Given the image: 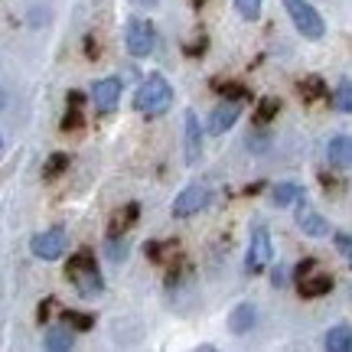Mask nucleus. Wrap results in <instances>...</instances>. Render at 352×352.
<instances>
[{
    "label": "nucleus",
    "instance_id": "obj_34",
    "mask_svg": "<svg viewBox=\"0 0 352 352\" xmlns=\"http://www.w3.org/2000/svg\"><path fill=\"white\" fill-rule=\"evenodd\" d=\"M131 3H134V7H153L157 0H131Z\"/></svg>",
    "mask_w": 352,
    "mask_h": 352
},
{
    "label": "nucleus",
    "instance_id": "obj_32",
    "mask_svg": "<svg viewBox=\"0 0 352 352\" xmlns=\"http://www.w3.org/2000/svg\"><path fill=\"white\" fill-rule=\"evenodd\" d=\"M69 108H82V91H69Z\"/></svg>",
    "mask_w": 352,
    "mask_h": 352
},
{
    "label": "nucleus",
    "instance_id": "obj_1",
    "mask_svg": "<svg viewBox=\"0 0 352 352\" xmlns=\"http://www.w3.org/2000/svg\"><path fill=\"white\" fill-rule=\"evenodd\" d=\"M170 104H173V85H170L160 72H151V76L140 82L138 95H134V108H138L140 114H147V118H157V114H164Z\"/></svg>",
    "mask_w": 352,
    "mask_h": 352
},
{
    "label": "nucleus",
    "instance_id": "obj_5",
    "mask_svg": "<svg viewBox=\"0 0 352 352\" xmlns=\"http://www.w3.org/2000/svg\"><path fill=\"white\" fill-rule=\"evenodd\" d=\"M271 258H274V248H271V232L264 226H254L252 228V241H248V258H245V267L252 271V274H258V271H264L267 264H271Z\"/></svg>",
    "mask_w": 352,
    "mask_h": 352
},
{
    "label": "nucleus",
    "instance_id": "obj_15",
    "mask_svg": "<svg viewBox=\"0 0 352 352\" xmlns=\"http://www.w3.org/2000/svg\"><path fill=\"white\" fill-rule=\"evenodd\" d=\"M323 346H327L329 352H352V329L346 327V323L329 327L327 336H323Z\"/></svg>",
    "mask_w": 352,
    "mask_h": 352
},
{
    "label": "nucleus",
    "instance_id": "obj_17",
    "mask_svg": "<svg viewBox=\"0 0 352 352\" xmlns=\"http://www.w3.org/2000/svg\"><path fill=\"white\" fill-rule=\"evenodd\" d=\"M72 346H76V340H72V329L52 327L50 333H46V349H52V352H65V349H72Z\"/></svg>",
    "mask_w": 352,
    "mask_h": 352
},
{
    "label": "nucleus",
    "instance_id": "obj_12",
    "mask_svg": "<svg viewBox=\"0 0 352 352\" xmlns=\"http://www.w3.org/2000/svg\"><path fill=\"white\" fill-rule=\"evenodd\" d=\"M327 160H329V166H340V170L352 166V138H346V134L329 138L327 140Z\"/></svg>",
    "mask_w": 352,
    "mask_h": 352
},
{
    "label": "nucleus",
    "instance_id": "obj_29",
    "mask_svg": "<svg viewBox=\"0 0 352 352\" xmlns=\"http://www.w3.org/2000/svg\"><path fill=\"white\" fill-rule=\"evenodd\" d=\"M314 271H316V261L314 258H307V261L297 264V271H294V274H297V280H303V277H310Z\"/></svg>",
    "mask_w": 352,
    "mask_h": 352
},
{
    "label": "nucleus",
    "instance_id": "obj_28",
    "mask_svg": "<svg viewBox=\"0 0 352 352\" xmlns=\"http://www.w3.org/2000/svg\"><path fill=\"white\" fill-rule=\"evenodd\" d=\"M82 114H78V108H69L65 111V118H63V131H82Z\"/></svg>",
    "mask_w": 352,
    "mask_h": 352
},
{
    "label": "nucleus",
    "instance_id": "obj_23",
    "mask_svg": "<svg viewBox=\"0 0 352 352\" xmlns=\"http://www.w3.org/2000/svg\"><path fill=\"white\" fill-rule=\"evenodd\" d=\"M336 108L346 114L352 111V82L349 78H340V85H336Z\"/></svg>",
    "mask_w": 352,
    "mask_h": 352
},
{
    "label": "nucleus",
    "instance_id": "obj_22",
    "mask_svg": "<svg viewBox=\"0 0 352 352\" xmlns=\"http://www.w3.org/2000/svg\"><path fill=\"white\" fill-rule=\"evenodd\" d=\"M127 248H131V245H127L124 235H111V239L104 241V254H108L111 261H124V258H127Z\"/></svg>",
    "mask_w": 352,
    "mask_h": 352
},
{
    "label": "nucleus",
    "instance_id": "obj_20",
    "mask_svg": "<svg viewBox=\"0 0 352 352\" xmlns=\"http://www.w3.org/2000/svg\"><path fill=\"white\" fill-rule=\"evenodd\" d=\"M69 170V153L56 151L46 157V164H43V179H56L59 173H65Z\"/></svg>",
    "mask_w": 352,
    "mask_h": 352
},
{
    "label": "nucleus",
    "instance_id": "obj_25",
    "mask_svg": "<svg viewBox=\"0 0 352 352\" xmlns=\"http://www.w3.org/2000/svg\"><path fill=\"white\" fill-rule=\"evenodd\" d=\"M215 88L222 91V98H235V101H241L248 91H245V85H239V82H215Z\"/></svg>",
    "mask_w": 352,
    "mask_h": 352
},
{
    "label": "nucleus",
    "instance_id": "obj_14",
    "mask_svg": "<svg viewBox=\"0 0 352 352\" xmlns=\"http://www.w3.org/2000/svg\"><path fill=\"white\" fill-rule=\"evenodd\" d=\"M258 323V314H254L252 303H239L235 310H232V316H228V329L232 333H252V327Z\"/></svg>",
    "mask_w": 352,
    "mask_h": 352
},
{
    "label": "nucleus",
    "instance_id": "obj_3",
    "mask_svg": "<svg viewBox=\"0 0 352 352\" xmlns=\"http://www.w3.org/2000/svg\"><path fill=\"white\" fill-rule=\"evenodd\" d=\"M284 10H287L290 23L297 26V33H300L303 39H323L327 23H323L320 10H316L310 0H284Z\"/></svg>",
    "mask_w": 352,
    "mask_h": 352
},
{
    "label": "nucleus",
    "instance_id": "obj_24",
    "mask_svg": "<svg viewBox=\"0 0 352 352\" xmlns=\"http://www.w3.org/2000/svg\"><path fill=\"white\" fill-rule=\"evenodd\" d=\"M235 10H239L245 20H258V16H261V0H235Z\"/></svg>",
    "mask_w": 352,
    "mask_h": 352
},
{
    "label": "nucleus",
    "instance_id": "obj_9",
    "mask_svg": "<svg viewBox=\"0 0 352 352\" xmlns=\"http://www.w3.org/2000/svg\"><path fill=\"white\" fill-rule=\"evenodd\" d=\"M121 78L118 76H108L101 78V82H95V88H91V104L98 108V111H114L118 108V101H121Z\"/></svg>",
    "mask_w": 352,
    "mask_h": 352
},
{
    "label": "nucleus",
    "instance_id": "obj_26",
    "mask_svg": "<svg viewBox=\"0 0 352 352\" xmlns=\"http://www.w3.org/2000/svg\"><path fill=\"white\" fill-rule=\"evenodd\" d=\"M333 239H336V252H340V258H346V261L352 264V235L349 232H336Z\"/></svg>",
    "mask_w": 352,
    "mask_h": 352
},
{
    "label": "nucleus",
    "instance_id": "obj_27",
    "mask_svg": "<svg viewBox=\"0 0 352 352\" xmlns=\"http://www.w3.org/2000/svg\"><path fill=\"white\" fill-rule=\"evenodd\" d=\"M65 323H69L72 329H91V323H95V320H91L88 314H76V310H65Z\"/></svg>",
    "mask_w": 352,
    "mask_h": 352
},
{
    "label": "nucleus",
    "instance_id": "obj_31",
    "mask_svg": "<svg viewBox=\"0 0 352 352\" xmlns=\"http://www.w3.org/2000/svg\"><path fill=\"white\" fill-rule=\"evenodd\" d=\"M248 147L258 151V153H264L267 151V138H254V134H248Z\"/></svg>",
    "mask_w": 352,
    "mask_h": 352
},
{
    "label": "nucleus",
    "instance_id": "obj_21",
    "mask_svg": "<svg viewBox=\"0 0 352 352\" xmlns=\"http://www.w3.org/2000/svg\"><path fill=\"white\" fill-rule=\"evenodd\" d=\"M277 111H280V101L277 98H261V104L254 108V124L264 127V124H271L277 118Z\"/></svg>",
    "mask_w": 352,
    "mask_h": 352
},
{
    "label": "nucleus",
    "instance_id": "obj_19",
    "mask_svg": "<svg viewBox=\"0 0 352 352\" xmlns=\"http://www.w3.org/2000/svg\"><path fill=\"white\" fill-rule=\"evenodd\" d=\"M297 91L303 95V101H316V98L327 95V82H323L320 76H303L300 85H297Z\"/></svg>",
    "mask_w": 352,
    "mask_h": 352
},
{
    "label": "nucleus",
    "instance_id": "obj_7",
    "mask_svg": "<svg viewBox=\"0 0 352 352\" xmlns=\"http://www.w3.org/2000/svg\"><path fill=\"white\" fill-rule=\"evenodd\" d=\"M206 206H209V189L199 186V183H192V186H186L173 199V215L176 219H189V215L202 212Z\"/></svg>",
    "mask_w": 352,
    "mask_h": 352
},
{
    "label": "nucleus",
    "instance_id": "obj_8",
    "mask_svg": "<svg viewBox=\"0 0 352 352\" xmlns=\"http://www.w3.org/2000/svg\"><path fill=\"white\" fill-rule=\"evenodd\" d=\"M239 114H241V104H239V101H235V98H222L212 108V114H209V124H206V131H209L212 138H222L228 127L239 121Z\"/></svg>",
    "mask_w": 352,
    "mask_h": 352
},
{
    "label": "nucleus",
    "instance_id": "obj_6",
    "mask_svg": "<svg viewBox=\"0 0 352 352\" xmlns=\"http://www.w3.org/2000/svg\"><path fill=\"white\" fill-rule=\"evenodd\" d=\"M65 245H69L65 228H46V232L33 235V241H30V252L36 254L39 261H56V258H63Z\"/></svg>",
    "mask_w": 352,
    "mask_h": 352
},
{
    "label": "nucleus",
    "instance_id": "obj_4",
    "mask_svg": "<svg viewBox=\"0 0 352 352\" xmlns=\"http://www.w3.org/2000/svg\"><path fill=\"white\" fill-rule=\"evenodd\" d=\"M124 43H127V50H131V56L144 59V56H151L157 50V30H153L151 20H138L134 16V20H127Z\"/></svg>",
    "mask_w": 352,
    "mask_h": 352
},
{
    "label": "nucleus",
    "instance_id": "obj_33",
    "mask_svg": "<svg viewBox=\"0 0 352 352\" xmlns=\"http://www.w3.org/2000/svg\"><path fill=\"white\" fill-rule=\"evenodd\" d=\"M50 307H52V300H43V303H39V323H43V320H46V316H50Z\"/></svg>",
    "mask_w": 352,
    "mask_h": 352
},
{
    "label": "nucleus",
    "instance_id": "obj_13",
    "mask_svg": "<svg viewBox=\"0 0 352 352\" xmlns=\"http://www.w3.org/2000/svg\"><path fill=\"white\" fill-rule=\"evenodd\" d=\"M297 290H300V297H307V300H316V297H323V294L333 290V277L310 274V277H303V280H297Z\"/></svg>",
    "mask_w": 352,
    "mask_h": 352
},
{
    "label": "nucleus",
    "instance_id": "obj_2",
    "mask_svg": "<svg viewBox=\"0 0 352 352\" xmlns=\"http://www.w3.org/2000/svg\"><path fill=\"white\" fill-rule=\"evenodd\" d=\"M65 277L76 284V290L82 294V297H98L101 290H104V280H101L98 264H95V258H91L88 252H78L76 258L69 261Z\"/></svg>",
    "mask_w": 352,
    "mask_h": 352
},
{
    "label": "nucleus",
    "instance_id": "obj_11",
    "mask_svg": "<svg viewBox=\"0 0 352 352\" xmlns=\"http://www.w3.org/2000/svg\"><path fill=\"white\" fill-rule=\"evenodd\" d=\"M183 124H186V164H196L202 153V127H199V118L196 111H186L183 114Z\"/></svg>",
    "mask_w": 352,
    "mask_h": 352
},
{
    "label": "nucleus",
    "instance_id": "obj_16",
    "mask_svg": "<svg viewBox=\"0 0 352 352\" xmlns=\"http://www.w3.org/2000/svg\"><path fill=\"white\" fill-rule=\"evenodd\" d=\"M297 202H303V186H297V183H280V186H274V206L287 209V206H297Z\"/></svg>",
    "mask_w": 352,
    "mask_h": 352
},
{
    "label": "nucleus",
    "instance_id": "obj_18",
    "mask_svg": "<svg viewBox=\"0 0 352 352\" xmlns=\"http://www.w3.org/2000/svg\"><path fill=\"white\" fill-rule=\"evenodd\" d=\"M138 215H140V206L138 202H127L124 206V212H118L114 215V222H111V235H124L127 228L138 222Z\"/></svg>",
    "mask_w": 352,
    "mask_h": 352
},
{
    "label": "nucleus",
    "instance_id": "obj_10",
    "mask_svg": "<svg viewBox=\"0 0 352 352\" xmlns=\"http://www.w3.org/2000/svg\"><path fill=\"white\" fill-rule=\"evenodd\" d=\"M297 226H300V232L310 235V239H327L329 232H333L327 219L316 212V209H310L307 202H297Z\"/></svg>",
    "mask_w": 352,
    "mask_h": 352
},
{
    "label": "nucleus",
    "instance_id": "obj_30",
    "mask_svg": "<svg viewBox=\"0 0 352 352\" xmlns=\"http://www.w3.org/2000/svg\"><path fill=\"white\" fill-rule=\"evenodd\" d=\"M287 267H284V264H277L274 267V287H287Z\"/></svg>",
    "mask_w": 352,
    "mask_h": 352
}]
</instances>
